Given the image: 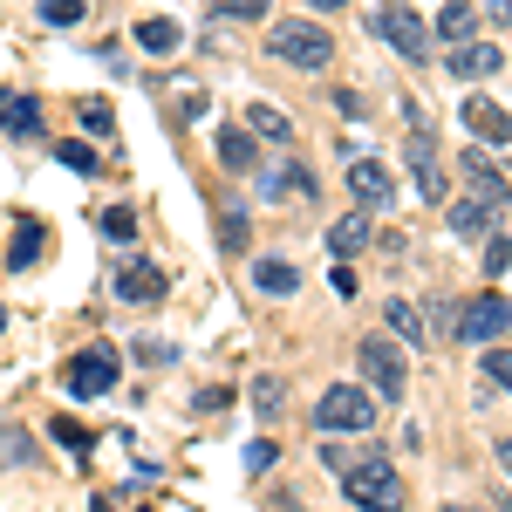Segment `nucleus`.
I'll return each mask as SVG.
<instances>
[{
	"label": "nucleus",
	"instance_id": "obj_1",
	"mask_svg": "<svg viewBox=\"0 0 512 512\" xmlns=\"http://www.w3.org/2000/svg\"><path fill=\"white\" fill-rule=\"evenodd\" d=\"M369 35L383 41L390 55H403L410 69H424V62H437L431 48H437V35H431V21L410 7V0H383L376 14H369Z\"/></svg>",
	"mask_w": 512,
	"mask_h": 512
},
{
	"label": "nucleus",
	"instance_id": "obj_2",
	"mask_svg": "<svg viewBox=\"0 0 512 512\" xmlns=\"http://www.w3.org/2000/svg\"><path fill=\"white\" fill-rule=\"evenodd\" d=\"M117 383H123V355L110 342H89V349H76L62 362V396L69 403H103Z\"/></svg>",
	"mask_w": 512,
	"mask_h": 512
},
{
	"label": "nucleus",
	"instance_id": "obj_3",
	"mask_svg": "<svg viewBox=\"0 0 512 512\" xmlns=\"http://www.w3.org/2000/svg\"><path fill=\"white\" fill-rule=\"evenodd\" d=\"M267 55L287 62V69H308V76H315V69L335 62V35H328L321 21H301V14H294V21H274V28H267Z\"/></svg>",
	"mask_w": 512,
	"mask_h": 512
},
{
	"label": "nucleus",
	"instance_id": "obj_4",
	"mask_svg": "<svg viewBox=\"0 0 512 512\" xmlns=\"http://www.w3.org/2000/svg\"><path fill=\"white\" fill-rule=\"evenodd\" d=\"M342 492H349L355 512H403V472H396L390 458H362V465H349L342 472Z\"/></svg>",
	"mask_w": 512,
	"mask_h": 512
},
{
	"label": "nucleus",
	"instance_id": "obj_5",
	"mask_svg": "<svg viewBox=\"0 0 512 512\" xmlns=\"http://www.w3.org/2000/svg\"><path fill=\"white\" fill-rule=\"evenodd\" d=\"M355 369H362L369 396H383V403H396V396L410 390V355H403V342H396V335H362Z\"/></svg>",
	"mask_w": 512,
	"mask_h": 512
},
{
	"label": "nucleus",
	"instance_id": "obj_6",
	"mask_svg": "<svg viewBox=\"0 0 512 512\" xmlns=\"http://www.w3.org/2000/svg\"><path fill=\"white\" fill-rule=\"evenodd\" d=\"M315 424L328 437H362L376 431V396H369V383H328L315 403Z\"/></svg>",
	"mask_w": 512,
	"mask_h": 512
},
{
	"label": "nucleus",
	"instance_id": "obj_7",
	"mask_svg": "<svg viewBox=\"0 0 512 512\" xmlns=\"http://www.w3.org/2000/svg\"><path fill=\"white\" fill-rule=\"evenodd\" d=\"M506 328H512V301L499 294V287H485V294H472V301H458V321H451V335L472 342V349H492Z\"/></svg>",
	"mask_w": 512,
	"mask_h": 512
},
{
	"label": "nucleus",
	"instance_id": "obj_8",
	"mask_svg": "<svg viewBox=\"0 0 512 512\" xmlns=\"http://www.w3.org/2000/svg\"><path fill=\"white\" fill-rule=\"evenodd\" d=\"M410 178H417V192L431 198V205L451 192L444 151H437V137H431V123H424V110H417V103H410Z\"/></svg>",
	"mask_w": 512,
	"mask_h": 512
},
{
	"label": "nucleus",
	"instance_id": "obj_9",
	"mask_svg": "<svg viewBox=\"0 0 512 512\" xmlns=\"http://www.w3.org/2000/svg\"><path fill=\"white\" fill-rule=\"evenodd\" d=\"M349 192H355L362 212H390V205H396L390 164H383V158H349Z\"/></svg>",
	"mask_w": 512,
	"mask_h": 512
},
{
	"label": "nucleus",
	"instance_id": "obj_10",
	"mask_svg": "<svg viewBox=\"0 0 512 512\" xmlns=\"http://www.w3.org/2000/svg\"><path fill=\"white\" fill-rule=\"evenodd\" d=\"M110 287H117V301H130V308H151V301H164L171 274H164L158 260H123Z\"/></svg>",
	"mask_w": 512,
	"mask_h": 512
},
{
	"label": "nucleus",
	"instance_id": "obj_11",
	"mask_svg": "<svg viewBox=\"0 0 512 512\" xmlns=\"http://www.w3.org/2000/svg\"><path fill=\"white\" fill-rule=\"evenodd\" d=\"M444 69H451L458 82H485V76H499V69H506V48H499V41H451Z\"/></svg>",
	"mask_w": 512,
	"mask_h": 512
},
{
	"label": "nucleus",
	"instance_id": "obj_12",
	"mask_svg": "<svg viewBox=\"0 0 512 512\" xmlns=\"http://www.w3.org/2000/svg\"><path fill=\"white\" fill-rule=\"evenodd\" d=\"M499 219H506V205H499V198H485V192H472V198H458V205H451V233H458V239H492Z\"/></svg>",
	"mask_w": 512,
	"mask_h": 512
},
{
	"label": "nucleus",
	"instance_id": "obj_13",
	"mask_svg": "<svg viewBox=\"0 0 512 512\" xmlns=\"http://www.w3.org/2000/svg\"><path fill=\"white\" fill-rule=\"evenodd\" d=\"M465 130H472L478 144L499 151V144H512V110H499L492 96H472V103H465Z\"/></svg>",
	"mask_w": 512,
	"mask_h": 512
},
{
	"label": "nucleus",
	"instance_id": "obj_14",
	"mask_svg": "<svg viewBox=\"0 0 512 512\" xmlns=\"http://www.w3.org/2000/svg\"><path fill=\"white\" fill-rule=\"evenodd\" d=\"M219 164L239 171V178H246V171H260V137H253L246 123H226V130H219Z\"/></svg>",
	"mask_w": 512,
	"mask_h": 512
},
{
	"label": "nucleus",
	"instance_id": "obj_15",
	"mask_svg": "<svg viewBox=\"0 0 512 512\" xmlns=\"http://www.w3.org/2000/svg\"><path fill=\"white\" fill-rule=\"evenodd\" d=\"M0 130L7 137H41V103L21 89H0Z\"/></svg>",
	"mask_w": 512,
	"mask_h": 512
},
{
	"label": "nucleus",
	"instance_id": "obj_16",
	"mask_svg": "<svg viewBox=\"0 0 512 512\" xmlns=\"http://www.w3.org/2000/svg\"><path fill=\"white\" fill-rule=\"evenodd\" d=\"M137 48H144V55H178V48H185V28H178V21H171V14H144V21H137Z\"/></svg>",
	"mask_w": 512,
	"mask_h": 512
},
{
	"label": "nucleus",
	"instance_id": "obj_17",
	"mask_svg": "<svg viewBox=\"0 0 512 512\" xmlns=\"http://www.w3.org/2000/svg\"><path fill=\"white\" fill-rule=\"evenodd\" d=\"M369 219H376V212H349V219H335V226H328V253H335V260H355V253L376 239Z\"/></svg>",
	"mask_w": 512,
	"mask_h": 512
},
{
	"label": "nucleus",
	"instance_id": "obj_18",
	"mask_svg": "<svg viewBox=\"0 0 512 512\" xmlns=\"http://www.w3.org/2000/svg\"><path fill=\"white\" fill-rule=\"evenodd\" d=\"M48 246V226L41 219H14V246H7V274H28Z\"/></svg>",
	"mask_w": 512,
	"mask_h": 512
},
{
	"label": "nucleus",
	"instance_id": "obj_19",
	"mask_svg": "<svg viewBox=\"0 0 512 512\" xmlns=\"http://www.w3.org/2000/svg\"><path fill=\"white\" fill-rule=\"evenodd\" d=\"M253 287H260L267 301H294V294H301V274H294L287 260H253Z\"/></svg>",
	"mask_w": 512,
	"mask_h": 512
},
{
	"label": "nucleus",
	"instance_id": "obj_20",
	"mask_svg": "<svg viewBox=\"0 0 512 512\" xmlns=\"http://www.w3.org/2000/svg\"><path fill=\"white\" fill-rule=\"evenodd\" d=\"M472 28H478V0H444L431 35L437 41H472Z\"/></svg>",
	"mask_w": 512,
	"mask_h": 512
},
{
	"label": "nucleus",
	"instance_id": "obj_21",
	"mask_svg": "<svg viewBox=\"0 0 512 512\" xmlns=\"http://www.w3.org/2000/svg\"><path fill=\"white\" fill-rule=\"evenodd\" d=\"M383 321H390L396 342H431V321H424L417 301H383Z\"/></svg>",
	"mask_w": 512,
	"mask_h": 512
},
{
	"label": "nucleus",
	"instance_id": "obj_22",
	"mask_svg": "<svg viewBox=\"0 0 512 512\" xmlns=\"http://www.w3.org/2000/svg\"><path fill=\"white\" fill-rule=\"evenodd\" d=\"M458 164H465V171H472V192L499 198V205H506V212H512V192H506V178H499V171H492V164H485V151H472V158H458Z\"/></svg>",
	"mask_w": 512,
	"mask_h": 512
},
{
	"label": "nucleus",
	"instance_id": "obj_23",
	"mask_svg": "<svg viewBox=\"0 0 512 512\" xmlns=\"http://www.w3.org/2000/svg\"><path fill=\"white\" fill-rule=\"evenodd\" d=\"M246 130H253V137H274V144H287V137H294V123L280 117L274 103H246Z\"/></svg>",
	"mask_w": 512,
	"mask_h": 512
},
{
	"label": "nucleus",
	"instance_id": "obj_24",
	"mask_svg": "<svg viewBox=\"0 0 512 512\" xmlns=\"http://www.w3.org/2000/svg\"><path fill=\"white\" fill-rule=\"evenodd\" d=\"M55 164H69V171H82V178H96V171H103L89 137H62V144H55Z\"/></svg>",
	"mask_w": 512,
	"mask_h": 512
},
{
	"label": "nucleus",
	"instance_id": "obj_25",
	"mask_svg": "<svg viewBox=\"0 0 512 512\" xmlns=\"http://www.w3.org/2000/svg\"><path fill=\"white\" fill-rule=\"evenodd\" d=\"M96 233L117 239V246H130V239H137V212H130V205H110V212H96Z\"/></svg>",
	"mask_w": 512,
	"mask_h": 512
},
{
	"label": "nucleus",
	"instance_id": "obj_26",
	"mask_svg": "<svg viewBox=\"0 0 512 512\" xmlns=\"http://www.w3.org/2000/svg\"><path fill=\"white\" fill-rule=\"evenodd\" d=\"M478 376H485L492 390H506V396H512V349H499V342H492V349L478 355Z\"/></svg>",
	"mask_w": 512,
	"mask_h": 512
},
{
	"label": "nucleus",
	"instance_id": "obj_27",
	"mask_svg": "<svg viewBox=\"0 0 512 512\" xmlns=\"http://www.w3.org/2000/svg\"><path fill=\"white\" fill-rule=\"evenodd\" d=\"M164 96L178 103V110H171V117H178V123H198V117H205V89H198V82H171Z\"/></svg>",
	"mask_w": 512,
	"mask_h": 512
},
{
	"label": "nucleus",
	"instance_id": "obj_28",
	"mask_svg": "<svg viewBox=\"0 0 512 512\" xmlns=\"http://www.w3.org/2000/svg\"><path fill=\"white\" fill-rule=\"evenodd\" d=\"M76 110H82V130H89V137H117V117H110V103H103V96H82Z\"/></svg>",
	"mask_w": 512,
	"mask_h": 512
},
{
	"label": "nucleus",
	"instance_id": "obj_29",
	"mask_svg": "<svg viewBox=\"0 0 512 512\" xmlns=\"http://www.w3.org/2000/svg\"><path fill=\"white\" fill-rule=\"evenodd\" d=\"M246 239H253L246 212H219V253H246Z\"/></svg>",
	"mask_w": 512,
	"mask_h": 512
},
{
	"label": "nucleus",
	"instance_id": "obj_30",
	"mask_svg": "<svg viewBox=\"0 0 512 512\" xmlns=\"http://www.w3.org/2000/svg\"><path fill=\"white\" fill-rule=\"evenodd\" d=\"M0 458H7V465H35V437L21 431V424H7V431H0Z\"/></svg>",
	"mask_w": 512,
	"mask_h": 512
},
{
	"label": "nucleus",
	"instance_id": "obj_31",
	"mask_svg": "<svg viewBox=\"0 0 512 512\" xmlns=\"http://www.w3.org/2000/svg\"><path fill=\"white\" fill-rule=\"evenodd\" d=\"M82 14H89V0H41V21L48 28H76Z\"/></svg>",
	"mask_w": 512,
	"mask_h": 512
},
{
	"label": "nucleus",
	"instance_id": "obj_32",
	"mask_svg": "<svg viewBox=\"0 0 512 512\" xmlns=\"http://www.w3.org/2000/svg\"><path fill=\"white\" fill-rule=\"evenodd\" d=\"M280 403H287V383H280V376H260V383H253V410H260V417H280Z\"/></svg>",
	"mask_w": 512,
	"mask_h": 512
},
{
	"label": "nucleus",
	"instance_id": "obj_33",
	"mask_svg": "<svg viewBox=\"0 0 512 512\" xmlns=\"http://www.w3.org/2000/svg\"><path fill=\"white\" fill-rule=\"evenodd\" d=\"M274 0H212V14H226V21H260Z\"/></svg>",
	"mask_w": 512,
	"mask_h": 512
},
{
	"label": "nucleus",
	"instance_id": "obj_34",
	"mask_svg": "<svg viewBox=\"0 0 512 512\" xmlns=\"http://www.w3.org/2000/svg\"><path fill=\"white\" fill-rule=\"evenodd\" d=\"M512 267V233H492L485 239V274H506Z\"/></svg>",
	"mask_w": 512,
	"mask_h": 512
},
{
	"label": "nucleus",
	"instance_id": "obj_35",
	"mask_svg": "<svg viewBox=\"0 0 512 512\" xmlns=\"http://www.w3.org/2000/svg\"><path fill=\"white\" fill-rule=\"evenodd\" d=\"M55 437H62L69 458H89V431H82V424H55Z\"/></svg>",
	"mask_w": 512,
	"mask_h": 512
},
{
	"label": "nucleus",
	"instance_id": "obj_36",
	"mask_svg": "<svg viewBox=\"0 0 512 512\" xmlns=\"http://www.w3.org/2000/svg\"><path fill=\"white\" fill-rule=\"evenodd\" d=\"M137 355H144L151 369H164V362H171V355H178V349H171V342H137Z\"/></svg>",
	"mask_w": 512,
	"mask_h": 512
},
{
	"label": "nucleus",
	"instance_id": "obj_37",
	"mask_svg": "<svg viewBox=\"0 0 512 512\" xmlns=\"http://www.w3.org/2000/svg\"><path fill=\"white\" fill-rule=\"evenodd\" d=\"M335 110H342V117H355V123L369 117V110H362V96H355V89H342V96H335Z\"/></svg>",
	"mask_w": 512,
	"mask_h": 512
},
{
	"label": "nucleus",
	"instance_id": "obj_38",
	"mask_svg": "<svg viewBox=\"0 0 512 512\" xmlns=\"http://www.w3.org/2000/svg\"><path fill=\"white\" fill-rule=\"evenodd\" d=\"M485 14H492V21H512V0H485Z\"/></svg>",
	"mask_w": 512,
	"mask_h": 512
},
{
	"label": "nucleus",
	"instance_id": "obj_39",
	"mask_svg": "<svg viewBox=\"0 0 512 512\" xmlns=\"http://www.w3.org/2000/svg\"><path fill=\"white\" fill-rule=\"evenodd\" d=\"M492 458H499V465L512 472V437H499V444H492Z\"/></svg>",
	"mask_w": 512,
	"mask_h": 512
},
{
	"label": "nucleus",
	"instance_id": "obj_40",
	"mask_svg": "<svg viewBox=\"0 0 512 512\" xmlns=\"http://www.w3.org/2000/svg\"><path fill=\"white\" fill-rule=\"evenodd\" d=\"M274 512H301V499L294 492H274Z\"/></svg>",
	"mask_w": 512,
	"mask_h": 512
},
{
	"label": "nucleus",
	"instance_id": "obj_41",
	"mask_svg": "<svg viewBox=\"0 0 512 512\" xmlns=\"http://www.w3.org/2000/svg\"><path fill=\"white\" fill-rule=\"evenodd\" d=\"M472 512H512V499H506V492H499V499H492V506H472Z\"/></svg>",
	"mask_w": 512,
	"mask_h": 512
},
{
	"label": "nucleus",
	"instance_id": "obj_42",
	"mask_svg": "<svg viewBox=\"0 0 512 512\" xmlns=\"http://www.w3.org/2000/svg\"><path fill=\"white\" fill-rule=\"evenodd\" d=\"M308 7H315V14H335V7H349V0H308Z\"/></svg>",
	"mask_w": 512,
	"mask_h": 512
},
{
	"label": "nucleus",
	"instance_id": "obj_43",
	"mask_svg": "<svg viewBox=\"0 0 512 512\" xmlns=\"http://www.w3.org/2000/svg\"><path fill=\"white\" fill-rule=\"evenodd\" d=\"M451 512H472V506H451Z\"/></svg>",
	"mask_w": 512,
	"mask_h": 512
},
{
	"label": "nucleus",
	"instance_id": "obj_44",
	"mask_svg": "<svg viewBox=\"0 0 512 512\" xmlns=\"http://www.w3.org/2000/svg\"><path fill=\"white\" fill-rule=\"evenodd\" d=\"M0 328H7V315H0Z\"/></svg>",
	"mask_w": 512,
	"mask_h": 512
}]
</instances>
